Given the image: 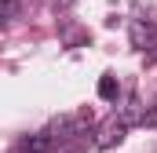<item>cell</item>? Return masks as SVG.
I'll list each match as a JSON object with an SVG mask.
<instances>
[{
  "instance_id": "cell-1",
  "label": "cell",
  "mask_w": 157,
  "mask_h": 153,
  "mask_svg": "<svg viewBox=\"0 0 157 153\" xmlns=\"http://www.w3.org/2000/svg\"><path fill=\"white\" fill-rule=\"evenodd\" d=\"M124 131H128V120H124V113H113L110 120H102L99 124V131H95V146L99 150H110V146H117L121 139H124Z\"/></svg>"
},
{
  "instance_id": "cell-2",
  "label": "cell",
  "mask_w": 157,
  "mask_h": 153,
  "mask_svg": "<svg viewBox=\"0 0 157 153\" xmlns=\"http://www.w3.org/2000/svg\"><path fill=\"white\" fill-rule=\"evenodd\" d=\"M26 7H29V0H0V26L4 22H15Z\"/></svg>"
},
{
  "instance_id": "cell-3",
  "label": "cell",
  "mask_w": 157,
  "mask_h": 153,
  "mask_svg": "<svg viewBox=\"0 0 157 153\" xmlns=\"http://www.w3.org/2000/svg\"><path fill=\"white\" fill-rule=\"evenodd\" d=\"M99 99H106V102H113V99H117V76H102V80H99Z\"/></svg>"
},
{
  "instance_id": "cell-4",
  "label": "cell",
  "mask_w": 157,
  "mask_h": 153,
  "mask_svg": "<svg viewBox=\"0 0 157 153\" xmlns=\"http://www.w3.org/2000/svg\"><path fill=\"white\" fill-rule=\"evenodd\" d=\"M132 40H135V47H143V51H146V47H150V40H154V33H150L143 22H135V26H132Z\"/></svg>"
},
{
  "instance_id": "cell-5",
  "label": "cell",
  "mask_w": 157,
  "mask_h": 153,
  "mask_svg": "<svg viewBox=\"0 0 157 153\" xmlns=\"http://www.w3.org/2000/svg\"><path fill=\"white\" fill-rule=\"evenodd\" d=\"M139 124H143V128H157V106L143 110V113H139Z\"/></svg>"
},
{
  "instance_id": "cell-6",
  "label": "cell",
  "mask_w": 157,
  "mask_h": 153,
  "mask_svg": "<svg viewBox=\"0 0 157 153\" xmlns=\"http://www.w3.org/2000/svg\"><path fill=\"white\" fill-rule=\"evenodd\" d=\"M51 4H55V7H59V11H66V7H73V4H77V0H51Z\"/></svg>"
}]
</instances>
